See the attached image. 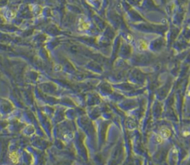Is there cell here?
Returning <instances> with one entry per match:
<instances>
[{
    "label": "cell",
    "mask_w": 190,
    "mask_h": 165,
    "mask_svg": "<svg viewBox=\"0 0 190 165\" xmlns=\"http://www.w3.org/2000/svg\"><path fill=\"white\" fill-rule=\"evenodd\" d=\"M10 157H11L12 161H14V162H16V161H17V160H18V155L16 154V152L11 153V155H10Z\"/></svg>",
    "instance_id": "obj_1"
}]
</instances>
